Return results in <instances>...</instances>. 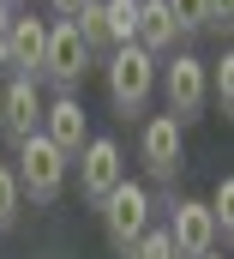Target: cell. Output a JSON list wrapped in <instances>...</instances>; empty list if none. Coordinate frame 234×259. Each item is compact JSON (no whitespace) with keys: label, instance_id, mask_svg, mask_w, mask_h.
I'll list each match as a JSON object with an SVG mask.
<instances>
[{"label":"cell","instance_id":"13","mask_svg":"<svg viewBox=\"0 0 234 259\" xmlns=\"http://www.w3.org/2000/svg\"><path fill=\"white\" fill-rule=\"evenodd\" d=\"M102 18H108V42H132V30H138V0H102Z\"/></svg>","mask_w":234,"mask_h":259},{"label":"cell","instance_id":"6","mask_svg":"<svg viewBox=\"0 0 234 259\" xmlns=\"http://www.w3.org/2000/svg\"><path fill=\"white\" fill-rule=\"evenodd\" d=\"M84 66H90V49L78 42V30H72V24H54L48 42H42V72H48L54 84H78Z\"/></svg>","mask_w":234,"mask_h":259},{"label":"cell","instance_id":"14","mask_svg":"<svg viewBox=\"0 0 234 259\" xmlns=\"http://www.w3.org/2000/svg\"><path fill=\"white\" fill-rule=\"evenodd\" d=\"M204 91L216 97V109H222V115L234 109V55H222V66H216V72H204Z\"/></svg>","mask_w":234,"mask_h":259},{"label":"cell","instance_id":"11","mask_svg":"<svg viewBox=\"0 0 234 259\" xmlns=\"http://www.w3.org/2000/svg\"><path fill=\"white\" fill-rule=\"evenodd\" d=\"M42 42H48V24L42 18H6L0 61L6 66H42Z\"/></svg>","mask_w":234,"mask_h":259},{"label":"cell","instance_id":"4","mask_svg":"<svg viewBox=\"0 0 234 259\" xmlns=\"http://www.w3.org/2000/svg\"><path fill=\"white\" fill-rule=\"evenodd\" d=\"M126 181V163H120V145L114 139H84V151H78V187L90 199H108Z\"/></svg>","mask_w":234,"mask_h":259},{"label":"cell","instance_id":"21","mask_svg":"<svg viewBox=\"0 0 234 259\" xmlns=\"http://www.w3.org/2000/svg\"><path fill=\"white\" fill-rule=\"evenodd\" d=\"M204 259H216V253H204Z\"/></svg>","mask_w":234,"mask_h":259},{"label":"cell","instance_id":"19","mask_svg":"<svg viewBox=\"0 0 234 259\" xmlns=\"http://www.w3.org/2000/svg\"><path fill=\"white\" fill-rule=\"evenodd\" d=\"M234 0H204V24H228Z\"/></svg>","mask_w":234,"mask_h":259},{"label":"cell","instance_id":"20","mask_svg":"<svg viewBox=\"0 0 234 259\" xmlns=\"http://www.w3.org/2000/svg\"><path fill=\"white\" fill-rule=\"evenodd\" d=\"M48 6H54L60 18H72V12H78V6H84V0H48Z\"/></svg>","mask_w":234,"mask_h":259},{"label":"cell","instance_id":"8","mask_svg":"<svg viewBox=\"0 0 234 259\" xmlns=\"http://www.w3.org/2000/svg\"><path fill=\"white\" fill-rule=\"evenodd\" d=\"M36 133L54 145L60 157H78L84 139H90V133H84V109H78V97H54V103L42 109V127H36Z\"/></svg>","mask_w":234,"mask_h":259},{"label":"cell","instance_id":"18","mask_svg":"<svg viewBox=\"0 0 234 259\" xmlns=\"http://www.w3.org/2000/svg\"><path fill=\"white\" fill-rule=\"evenodd\" d=\"M18 175H12V169H6V163H0V229H6V223H12V217H18Z\"/></svg>","mask_w":234,"mask_h":259},{"label":"cell","instance_id":"7","mask_svg":"<svg viewBox=\"0 0 234 259\" xmlns=\"http://www.w3.org/2000/svg\"><path fill=\"white\" fill-rule=\"evenodd\" d=\"M162 84H168V115H174V121H192V115L204 109V61L174 55V66L162 72Z\"/></svg>","mask_w":234,"mask_h":259},{"label":"cell","instance_id":"9","mask_svg":"<svg viewBox=\"0 0 234 259\" xmlns=\"http://www.w3.org/2000/svg\"><path fill=\"white\" fill-rule=\"evenodd\" d=\"M144 169L156 175V181H174V169H180V121L174 115H156L150 127H144Z\"/></svg>","mask_w":234,"mask_h":259},{"label":"cell","instance_id":"15","mask_svg":"<svg viewBox=\"0 0 234 259\" xmlns=\"http://www.w3.org/2000/svg\"><path fill=\"white\" fill-rule=\"evenodd\" d=\"M204 211L216 217V235H228V229H234V181H228V175L216 181V193H210V205H204Z\"/></svg>","mask_w":234,"mask_h":259},{"label":"cell","instance_id":"12","mask_svg":"<svg viewBox=\"0 0 234 259\" xmlns=\"http://www.w3.org/2000/svg\"><path fill=\"white\" fill-rule=\"evenodd\" d=\"M174 18H168V6L162 0H138V30H132V42L144 49V55H162V49H174Z\"/></svg>","mask_w":234,"mask_h":259},{"label":"cell","instance_id":"10","mask_svg":"<svg viewBox=\"0 0 234 259\" xmlns=\"http://www.w3.org/2000/svg\"><path fill=\"white\" fill-rule=\"evenodd\" d=\"M0 121H6L12 139H30V133L42 127V97H36L30 78H12V84H6V97H0Z\"/></svg>","mask_w":234,"mask_h":259},{"label":"cell","instance_id":"17","mask_svg":"<svg viewBox=\"0 0 234 259\" xmlns=\"http://www.w3.org/2000/svg\"><path fill=\"white\" fill-rule=\"evenodd\" d=\"M132 259H174V247H168V229H144V235L132 241Z\"/></svg>","mask_w":234,"mask_h":259},{"label":"cell","instance_id":"1","mask_svg":"<svg viewBox=\"0 0 234 259\" xmlns=\"http://www.w3.org/2000/svg\"><path fill=\"white\" fill-rule=\"evenodd\" d=\"M12 175H18V193H30L36 205H48L66 187V157H60L42 133H30V139H18V169Z\"/></svg>","mask_w":234,"mask_h":259},{"label":"cell","instance_id":"2","mask_svg":"<svg viewBox=\"0 0 234 259\" xmlns=\"http://www.w3.org/2000/svg\"><path fill=\"white\" fill-rule=\"evenodd\" d=\"M150 84H156V55H144L138 42H120L114 61H108V97H114V109L138 115L144 97H150Z\"/></svg>","mask_w":234,"mask_h":259},{"label":"cell","instance_id":"3","mask_svg":"<svg viewBox=\"0 0 234 259\" xmlns=\"http://www.w3.org/2000/svg\"><path fill=\"white\" fill-rule=\"evenodd\" d=\"M102 205V229H108V241L114 247H132L144 229H150V193L138 187V181H120L108 199H96Z\"/></svg>","mask_w":234,"mask_h":259},{"label":"cell","instance_id":"5","mask_svg":"<svg viewBox=\"0 0 234 259\" xmlns=\"http://www.w3.org/2000/svg\"><path fill=\"white\" fill-rule=\"evenodd\" d=\"M168 247H174V259H204V253H216V217H210L198 199H180V205H174Z\"/></svg>","mask_w":234,"mask_h":259},{"label":"cell","instance_id":"16","mask_svg":"<svg viewBox=\"0 0 234 259\" xmlns=\"http://www.w3.org/2000/svg\"><path fill=\"white\" fill-rule=\"evenodd\" d=\"M162 6H168L174 30H204V0H162Z\"/></svg>","mask_w":234,"mask_h":259}]
</instances>
